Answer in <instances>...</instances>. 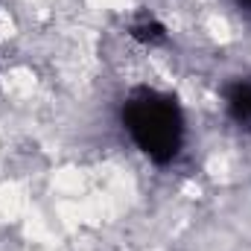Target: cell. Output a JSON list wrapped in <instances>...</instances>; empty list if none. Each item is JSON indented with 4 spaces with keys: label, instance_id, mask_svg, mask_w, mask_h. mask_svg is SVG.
<instances>
[{
    "label": "cell",
    "instance_id": "7a4b0ae2",
    "mask_svg": "<svg viewBox=\"0 0 251 251\" xmlns=\"http://www.w3.org/2000/svg\"><path fill=\"white\" fill-rule=\"evenodd\" d=\"M228 114L240 128H251V82H237L228 91Z\"/></svg>",
    "mask_w": 251,
    "mask_h": 251
},
{
    "label": "cell",
    "instance_id": "6da1fadb",
    "mask_svg": "<svg viewBox=\"0 0 251 251\" xmlns=\"http://www.w3.org/2000/svg\"><path fill=\"white\" fill-rule=\"evenodd\" d=\"M123 123L134 146L152 161H170L184 143V117L173 97L134 91L123 105Z\"/></svg>",
    "mask_w": 251,
    "mask_h": 251
},
{
    "label": "cell",
    "instance_id": "3957f363",
    "mask_svg": "<svg viewBox=\"0 0 251 251\" xmlns=\"http://www.w3.org/2000/svg\"><path fill=\"white\" fill-rule=\"evenodd\" d=\"M240 3H243V6H246V9L251 12V0H240Z\"/></svg>",
    "mask_w": 251,
    "mask_h": 251
}]
</instances>
